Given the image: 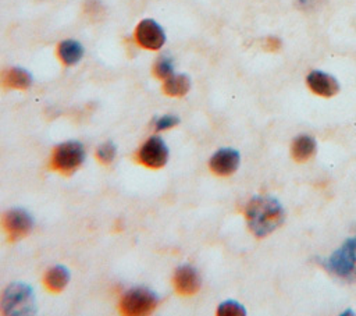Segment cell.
<instances>
[{
  "label": "cell",
  "instance_id": "7c38bea8",
  "mask_svg": "<svg viewBox=\"0 0 356 316\" xmlns=\"http://www.w3.org/2000/svg\"><path fill=\"white\" fill-rule=\"evenodd\" d=\"M32 85V75L21 67H10L0 72V86L6 89H28Z\"/></svg>",
  "mask_w": 356,
  "mask_h": 316
},
{
  "label": "cell",
  "instance_id": "7a4b0ae2",
  "mask_svg": "<svg viewBox=\"0 0 356 316\" xmlns=\"http://www.w3.org/2000/svg\"><path fill=\"white\" fill-rule=\"evenodd\" d=\"M35 309V297L29 285L17 283L6 288L0 299V310L6 315H28Z\"/></svg>",
  "mask_w": 356,
  "mask_h": 316
},
{
  "label": "cell",
  "instance_id": "ac0fdd59",
  "mask_svg": "<svg viewBox=\"0 0 356 316\" xmlns=\"http://www.w3.org/2000/svg\"><path fill=\"white\" fill-rule=\"evenodd\" d=\"M96 157L102 164H110L115 157V146L111 142L102 143L96 150Z\"/></svg>",
  "mask_w": 356,
  "mask_h": 316
},
{
  "label": "cell",
  "instance_id": "4fadbf2b",
  "mask_svg": "<svg viewBox=\"0 0 356 316\" xmlns=\"http://www.w3.org/2000/svg\"><path fill=\"white\" fill-rule=\"evenodd\" d=\"M57 57L67 67L75 65L83 57V47L76 40H72V39L63 40L57 45Z\"/></svg>",
  "mask_w": 356,
  "mask_h": 316
},
{
  "label": "cell",
  "instance_id": "d6986e66",
  "mask_svg": "<svg viewBox=\"0 0 356 316\" xmlns=\"http://www.w3.org/2000/svg\"><path fill=\"white\" fill-rule=\"evenodd\" d=\"M218 315H224V316H239V315H245L246 310L242 305H239L235 301H227L224 303H221L217 309Z\"/></svg>",
  "mask_w": 356,
  "mask_h": 316
},
{
  "label": "cell",
  "instance_id": "277c9868",
  "mask_svg": "<svg viewBox=\"0 0 356 316\" xmlns=\"http://www.w3.org/2000/svg\"><path fill=\"white\" fill-rule=\"evenodd\" d=\"M159 298L146 288H134L125 292L120 301V310L125 315H146L156 309Z\"/></svg>",
  "mask_w": 356,
  "mask_h": 316
},
{
  "label": "cell",
  "instance_id": "9a60e30c",
  "mask_svg": "<svg viewBox=\"0 0 356 316\" xmlns=\"http://www.w3.org/2000/svg\"><path fill=\"white\" fill-rule=\"evenodd\" d=\"M316 150V141L309 135H299L293 139L291 153L296 161H306Z\"/></svg>",
  "mask_w": 356,
  "mask_h": 316
},
{
  "label": "cell",
  "instance_id": "3957f363",
  "mask_svg": "<svg viewBox=\"0 0 356 316\" xmlns=\"http://www.w3.org/2000/svg\"><path fill=\"white\" fill-rule=\"evenodd\" d=\"M85 149L79 142H64L53 149L50 167L61 174H71L83 163Z\"/></svg>",
  "mask_w": 356,
  "mask_h": 316
},
{
  "label": "cell",
  "instance_id": "30bf717a",
  "mask_svg": "<svg viewBox=\"0 0 356 316\" xmlns=\"http://www.w3.org/2000/svg\"><path fill=\"white\" fill-rule=\"evenodd\" d=\"M172 283L175 290L182 295H193L200 288V277L197 271L188 264L179 266L175 270Z\"/></svg>",
  "mask_w": 356,
  "mask_h": 316
},
{
  "label": "cell",
  "instance_id": "e0dca14e",
  "mask_svg": "<svg viewBox=\"0 0 356 316\" xmlns=\"http://www.w3.org/2000/svg\"><path fill=\"white\" fill-rule=\"evenodd\" d=\"M174 74V64L172 60L167 56L159 57L153 64V75L159 79H167Z\"/></svg>",
  "mask_w": 356,
  "mask_h": 316
},
{
  "label": "cell",
  "instance_id": "44dd1931",
  "mask_svg": "<svg viewBox=\"0 0 356 316\" xmlns=\"http://www.w3.org/2000/svg\"><path fill=\"white\" fill-rule=\"evenodd\" d=\"M263 46H264V49L268 50V52H277V50L280 49V46H281V40H280L278 38H275V36H268V38L264 40Z\"/></svg>",
  "mask_w": 356,
  "mask_h": 316
},
{
  "label": "cell",
  "instance_id": "5b68a950",
  "mask_svg": "<svg viewBox=\"0 0 356 316\" xmlns=\"http://www.w3.org/2000/svg\"><path fill=\"white\" fill-rule=\"evenodd\" d=\"M356 264V237L349 238L327 260V267L337 276H349Z\"/></svg>",
  "mask_w": 356,
  "mask_h": 316
},
{
  "label": "cell",
  "instance_id": "5bb4252c",
  "mask_svg": "<svg viewBox=\"0 0 356 316\" xmlns=\"http://www.w3.org/2000/svg\"><path fill=\"white\" fill-rule=\"evenodd\" d=\"M191 89V79L184 74H172L163 84V92L171 97H182Z\"/></svg>",
  "mask_w": 356,
  "mask_h": 316
},
{
  "label": "cell",
  "instance_id": "ba28073f",
  "mask_svg": "<svg viewBox=\"0 0 356 316\" xmlns=\"http://www.w3.org/2000/svg\"><path fill=\"white\" fill-rule=\"evenodd\" d=\"M1 224L6 234L8 235V239L17 241L25 237L26 234H29V231L32 230L33 221H32V217L25 210L13 209L4 213L1 219Z\"/></svg>",
  "mask_w": 356,
  "mask_h": 316
},
{
  "label": "cell",
  "instance_id": "8992f818",
  "mask_svg": "<svg viewBox=\"0 0 356 316\" xmlns=\"http://www.w3.org/2000/svg\"><path fill=\"white\" fill-rule=\"evenodd\" d=\"M168 149L159 136H150L138 150L136 160L145 167L160 168L167 163Z\"/></svg>",
  "mask_w": 356,
  "mask_h": 316
},
{
  "label": "cell",
  "instance_id": "9c48e42d",
  "mask_svg": "<svg viewBox=\"0 0 356 316\" xmlns=\"http://www.w3.org/2000/svg\"><path fill=\"white\" fill-rule=\"evenodd\" d=\"M239 153L231 148H224L217 150L210 159V170L221 177L231 175L239 166Z\"/></svg>",
  "mask_w": 356,
  "mask_h": 316
},
{
  "label": "cell",
  "instance_id": "8fae6325",
  "mask_svg": "<svg viewBox=\"0 0 356 316\" xmlns=\"http://www.w3.org/2000/svg\"><path fill=\"white\" fill-rule=\"evenodd\" d=\"M307 85L309 88L318 96H323V97H331L334 95L338 93L339 90V84L338 81L327 74V72H323V71H318V70H314L312 71L307 78Z\"/></svg>",
  "mask_w": 356,
  "mask_h": 316
},
{
  "label": "cell",
  "instance_id": "ffe728a7",
  "mask_svg": "<svg viewBox=\"0 0 356 316\" xmlns=\"http://www.w3.org/2000/svg\"><path fill=\"white\" fill-rule=\"evenodd\" d=\"M178 121H179V120H178V117H175V116H163V117H160V118L156 121L154 129H156L157 132L165 131V129H168V128L177 125Z\"/></svg>",
  "mask_w": 356,
  "mask_h": 316
},
{
  "label": "cell",
  "instance_id": "52a82bcc",
  "mask_svg": "<svg viewBox=\"0 0 356 316\" xmlns=\"http://www.w3.org/2000/svg\"><path fill=\"white\" fill-rule=\"evenodd\" d=\"M135 42L146 50H159L165 42L163 28L154 19H142L134 32Z\"/></svg>",
  "mask_w": 356,
  "mask_h": 316
},
{
  "label": "cell",
  "instance_id": "2e32d148",
  "mask_svg": "<svg viewBox=\"0 0 356 316\" xmlns=\"http://www.w3.org/2000/svg\"><path fill=\"white\" fill-rule=\"evenodd\" d=\"M70 280V273L64 266H54L51 269H49L43 277V283L44 285L50 290V291H61Z\"/></svg>",
  "mask_w": 356,
  "mask_h": 316
},
{
  "label": "cell",
  "instance_id": "6da1fadb",
  "mask_svg": "<svg viewBox=\"0 0 356 316\" xmlns=\"http://www.w3.org/2000/svg\"><path fill=\"white\" fill-rule=\"evenodd\" d=\"M245 216L250 231L256 237H266L282 224L285 212L275 198L256 196L248 203Z\"/></svg>",
  "mask_w": 356,
  "mask_h": 316
},
{
  "label": "cell",
  "instance_id": "7402d4cb",
  "mask_svg": "<svg viewBox=\"0 0 356 316\" xmlns=\"http://www.w3.org/2000/svg\"><path fill=\"white\" fill-rule=\"evenodd\" d=\"M99 10H102V6L99 4L97 0H88V3H86V13L88 14L95 17Z\"/></svg>",
  "mask_w": 356,
  "mask_h": 316
}]
</instances>
